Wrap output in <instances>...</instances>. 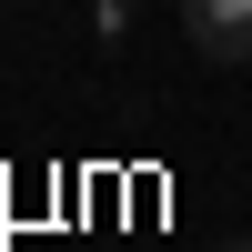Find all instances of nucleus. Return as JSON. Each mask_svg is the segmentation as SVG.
I'll return each mask as SVG.
<instances>
[{"instance_id": "1", "label": "nucleus", "mask_w": 252, "mask_h": 252, "mask_svg": "<svg viewBox=\"0 0 252 252\" xmlns=\"http://www.w3.org/2000/svg\"><path fill=\"white\" fill-rule=\"evenodd\" d=\"M182 31L202 61H252V0H182Z\"/></svg>"}, {"instance_id": "2", "label": "nucleus", "mask_w": 252, "mask_h": 252, "mask_svg": "<svg viewBox=\"0 0 252 252\" xmlns=\"http://www.w3.org/2000/svg\"><path fill=\"white\" fill-rule=\"evenodd\" d=\"M212 252H252V242H212Z\"/></svg>"}]
</instances>
